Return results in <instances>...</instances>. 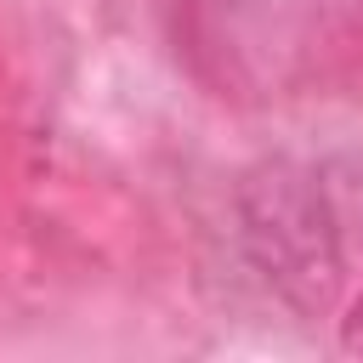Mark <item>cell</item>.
<instances>
[{
	"label": "cell",
	"instance_id": "obj_1",
	"mask_svg": "<svg viewBox=\"0 0 363 363\" xmlns=\"http://www.w3.org/2000/svg\"><path fill=\"white\" fill-rule=\"evenodd\" d=\"M238 244L267 289L318 318L340 289V210L329 182L295 159H267L238 182Z\"/></svg>",
	"mask_w": 363,
	"mask_h": 363
},
{
	"label": "cell",
	"instance_id": "obj_2",
	"mask_svg": "<svg viewBox=\"0 0 363 363\" xmlns=\"http://www.w3.org/2000/svg\"><path fill=\"white\" fill-rule=\"evenodd\" d=\"M346 346H363V301L352 306V323H346Z\"/></svg>",
	"mask_w": 363,
	"mask_h": 363
}]
</instances>
